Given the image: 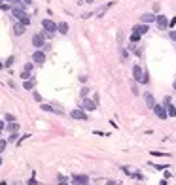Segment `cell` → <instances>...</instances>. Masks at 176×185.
I'll list each match as a JSON object with an SVG mask.
<instances>
[{
	"instance_id": "d4e9b609",
	"label": "cell",
	"mask_w": 176,
	"mask_h": 185,
	"mask_svg": "<svg viewBox=\"0 0 176 185\" xmlns=\"http://www.w3.org/2000/svg\"><path fill=\"white\" fill-rule=\"evenodd\" d=\"M4 121H8V123H13V121H15V115H13V113H6V115H4Z\"/></svg>"
},
{
	"instance_id": "c3c4849f",
	"label": "cell",
	"mask_w": 176,
	"mask_h": 185,
	"mask_svg": "<svg viewBox=\"0 0 176 185\" xmlns=\"http://www.w3.org/2000/svg\"><path fill=\"white\" fill-rule=\"evenodd\" d=\"M0 185H8V183H6V181H0Z\"/></svg>"
},
{
	"instance_id": "603a6c76",
	"label": "cell",
	"mask_w": 176,
	"mask_h": 185,
	"mask_svg": "<svg viewBox=\"0 0 176 185\" xmlns=\"http://www.w3.org/2000/svg\"><path fill=\"white\" fill-rule=\"evenodd\" d=\"M89 92H91V91H89V87H82L80 96H82V98H87V96H89Z\"/></svg>"
},
{
	"instance_id": "ac0fdd59",
	"label": "cell",
	"mask_w": 176,
	"mask_h": 185,
	"mask_svg": "<svg viewBox=\"0 0 176 185\" xmlns=\"http://www.w3.org/2000/svg\"><path fill=\"white\" fill-rule=\"evenodd\" d=\"M131 51L135 53L136 57H142V49H140V47H138L136 44H131Z\"/></svg>"
},
{
	"instance_id": "6da1fadb",
	"label": "cell",
	"mask_w": 176,
	"mask_h": 185,
	"mask_svg": "<svg viewBox=\"0 0 176 185\" xmlns=\"http://www.w3.org/2000/svg\"><path fill=\"white\" fill-rule=\"evenodd\" d=\"M32 45L36 47V49H46V30L44 32H36V34H32Z\"/></svg>"
},
{
	"instance_id": "d6986e66",
	"label": "cell",
	"mask_w": 176,
	"mask_h": 185,
	"mask_svg": "<svg viewBox=\"0 0 176 185\" xmlns=\"http://www.w3.org/2000/svg\"><path fill=\"white\" fill-rule=\"evenodd\" d=\"M131 91H133V95H140V89H138V81H135V80H133V83H131Z\"/></svg>"
},
{
	"instance_id": "60d3db41",
	"label": "cell",
	"mask_w": 176,
	"mask_h": 185,
	"mask_svg": "<svg viewBox=\"0 0 176 185\" xmlns=\"http://www.w3.org/2000/svg\"><path fill=\"white\" fill-rule=\"evenodd\" d=\"M27 185H38V181H36V180H34V177H30V180H29V181H27Z\"/></svg>"
},
{
	"instance_id": "836d02e7",
	"label": "cell",
	"mask_w": 176,
	"mask_h": 185,
	"mask_svg": "<svg viewBox=\"0 0 176 185\" xmlns=\"http://www.w3.org/2000/svg\"><path fill=\"white\" fill-rule=\"evenodd\" d=\"M152 155H153V157H165V155H168V153H161V151H152Z\"/></svg>"
},
{
	"instance_id": "f907efd6",
	"label": "cell",
	"mask_w": 176,
	"mask_h": 185,
	"mask_svg": "<svg viewBox=\"0 0 176 185\" xmlns=\"http://www.w3.org/2000/svg\"><path fill=\"white\" fill-rule=\"evenodd\" d=\"M174 44H176V42H174Z\"/></svg>"
},
{
	"instance_id": "f1b7e54d",
	"label": "cell",
	"mask_w": 176,
	"mask_h": 185,
	"mask_svg": "<svg viewBox=\"0 0 176 185\" xmlns=\"http://www.w3.org/2000/svg\"><path fill=\"white\" fill-rule=\"evenodd\" d=\"M30 72H25V70H23V72H21V80H23V81H27V80H30Z\"/></svg>"
},
{
	"instance_id": "1f68e13d",
	"label": "cell",
	"mask_w": 176,
	"mask_h": 185,
	"mask_svg": "<svg viewBox=\"0 0 176 185\" xmlns=\"http://www.w3.org/2000/svg\"><path fill=\"white\" fill-rule=\"evenodd\" d=\"M13 62H15V57H8V59H6V62H4V64H6V66H11Z\"/></svg>"
},
{
	"instance_id": "bcb514c9",
	"label": "cell",
	"mask_w": 176,
	"mask_h": 185,
	"mask_svg": "<svg viewBox=\"0 0 176 185\" xmlns=\"http://www.w3.org/2000/svg\"><path fill=\"white\" fill-rule=\"evenodd\" d=\"M172 89H174V91H176V80H174V83H172Z\"/></svg>"
},
{
	"instance_id": "e0dca14e",
	"label": "cell",
	"mask_w": 176,
	"mask_h": 185,
	"mask_svg": "<svg viewBox=\"0 0 176 185\" xmlns=\"http://www.w3.org/2000/svg\"><path fill=\"white\" fill-rule=\"evenodd\" d=\"M165 108L168 111V117H176V106L174 104H168V106H165Z\"/></svg>"
},
{
	"instance_id": "484cf974",
	"label": "cell",
	"mask_w": 176,
	"mask_h": 185,
	"mask_svg": "<svg viewBox=\"0 0 176 185\" xmlns=\"http://www.w3.org/2000/svg\"><path fill=\"white\" fill-rule=\"evenodd\" d=\"M23 70H25V72H30V74H32V70H34V62H27Z\"/></svg>"
},
{
	"instance_id": "5b68a950",
	"label": "cell",
	"mask_w": 176,
	"mask_h": 185,
	"mask_svg": "<svg viewBox=\"0 0 176 185\" xmlns=\"http://www.w3.org/2000/svg\"><path fill=\"white\" fill-rule=\"evenodd\" d=\"M153 113H155L159 119H163V121L168 119V111H167V108L163 104H155V106H153Z\"/></svg>"
},
{
	"instance_id": "ffe728a7",
	"label": "cell",
	"mask_w": 176,
	"mask_h": 185,
	"mask_svg": "<svg viewBox=\"0 0 176 185\" xmlns=\"http://www.w3.org/2000/svg\"><path fill=\"white\" fill-rule=\"evenodd\" d=\"M8 130H10V132H17V130H19V123H17V121L10 123V125H8Z\"/></svg>"
},
{
	"instance_id": "30bf717a",
	"label": "cell",
	"mask_w": 176,
	"mask_h": 185,
	"mask_svg": "<svg viewBox=\"0 0 176 185\" xmlns=\"http://www.w3.org/2000/svg\"><path fill=\"white\" fill-rule=\"evenodd\" d=\"M11 30H13V34H15V36H23V34L27 32V27H25L23 23H19V21H15Z\"/></svg>"
},
{
	"instance_id": "4316f807",
	"label": "cell",
	"mask_w": 176,
	"mask_h": 185,
	"mask_svg": "<svg viewBox=\"0 0 176 185\" xmlns=\"http://www.w3.org/2000/svg\"><path fill=\"white\" fill-rule=\"evenodd\" d=\"M6 146H8V140L0 138V153H4V149H6Z\"/></svg>"
},
{
	"instance_id": "d590c367",
	"label": "cell",
	"mask_w": 176,
	"mask_h": 185,
	"mask_svg": "<svg viewBox=\"0 0 176 185\" xmlns=\"http://www.w3.org/2000/svg\"><path fill=\"white\" fill-rule=\"evenodd\" d=\"M168 38H171L172 42H176V30H171V32H168Z\"/></svg>"
},
{
	"instance_id": "7a4b0ae2",
	"label": "cell",
	"mask_w": 176,
	"mask_h": 185,
	"mask_svg": "<svg viewBox=\"0 0 176 185\" xmlns=\"http://www.w3.org/2000/svg\"><path fill=\"white\" fill-rule=\"evenodd\" d=\"M42 27H44V30L47 32V36H55V32H57V23L51 21L49 17L42 19Z\"/></svg>"
},
{
	"instance_id": "ee69618b",
	"label": "cell",
	"mask_w": 176,
	"mask_h": 185,
	"mask_svg": "<svg viewBox=\"0 0 176 185\" xmlns=\"http://www.w3.org/2000/svg\"><path fill=\"white\" fill-rule=\"evenodd\" d=\"M83 2H85V4H91V2H95V0H83Z\"/></svg>"
},
{
	"instance_id": "b9f144b4",
	"label": "cell",
	"mask_w": 176,
	"mask_h": 185,
	"mask_svg": "<svg viewBox=\"0 0 176 185\" xmlns=\"http://www.w3.org/2000/svg\"><path fill=\"white\" fill-rule=\"evenodd\" d=\"M174 25H176V17H172V19H171V25H168V28H172Z\"/></svg>"
},
{
	"instance_id": "f35d334b",
	"label": "cell",
	"mask_w": 176,
	"mask_h": 185,
	"mask_svg": "<svg viewBox=\"0 0 176 185\" xmlns=\"http://www.w3.org/2000/svg\"><path fill=\"white\" fill-rule=\"evenodd\" d=\"M168 104H172V102H171V96H165V98H163V106H168Z\"/></svg>"
},
{
	"instance_id": "83f0119b",
	"label": "cell",
	"mask_w": 176,
	"mask_h": 185,
	"mask_svg": "<svg viewBox=\"0 0 176 185\" xmlns=\"http://www.w3.org/2000/svg\"><path fill=\"white\" fill-rule=\"evenodd\" d=\"M57 185H72V183H68V180H66L65 176H59V183Z\"/></svg>"
},
{
	"instance_id": "5bb4252c",
	"label": "cell",
	"mask_w": 176,
	"mask_h": 185,
	"mask_svg": "<svg viewBox=\"0 0 176 185\" xmlns=\"http://www.w3.org/2000/svg\"><path fill=\"white\" fill-rule=\"evenodd\" d=\"M148 25H144V23H140V25H135V28H133V32H136V34H140V36H142V34H146L148 32Z\"/></svg>"
},
{
	"instance_id": "8fae6325",
	"label": "cell",
	"mask_w": 176,
	"mask_h": 185,
	"mask_svg": "<svg viewBox=\"0 0 176 185\" xmlns=\"http://www.w3.org/2000/svg\"><path fill=\"white\" fill-rule=\"evenodd\" d=\"M155 19H157L155 13H142V15H140V23L150 25V23H155Z\"/></svg>"
},
{
	"instance_id": "f546056e",
	"label": "cell",
	"mask_w": 176,
	"mask_h": 185,
	"mask_svg": "<svg viewBox=\"0 0 176 185\" xmlns=\"http://www.w3.org/2000/svg\"><path fill=\"white\" fill-rule=\"evenodd\" d=\"M140 83H142V85L150 83V74H148V72H144V77H142V81H140Z\"/></svg>"
},
{
	"instance_id": "7402d4cb",
	"label": "cell",
	"mask_w": 176,
	"mask_h": 185,
	"mask_svg": "<svg viewBox=\"0 0 176 185\" xmlns=\"http://www.w3.org/2000/svg\"><path fill=\"white\" fill-rule=\"evenodd\" d=\"M6 4H10L11 8L13 6H23V0H6Z\"/></svg>"
},
{
	"instance_id": "2e32d148",
	"label": "cell",
	"mask_w": 176,
	"mask_h": 185,
	"mask_svg": "<svg viewBox=\"0 0 176 185\" xmlns=\"http://www.w3.org/2000/svg\"><path fill=\"white\" fill-rule=\"evenodd\" d=\"M34 85H36V81H34V80H27V81H23L25 91H32V89H34Z\"/></svg>"
},
{
	"instance_id": "277c9868",
	"label": "cell",
	"mask_w": 176,
	"mask_h": 185,
	"mask_svg": "<svg viewBox=\"0 0 176 185\" xmlns=\"http://www.w3.org/2000/svg\"><path fill=\"white\" fill-rule=\"evenodd\" d=\"M46 59H47V57H46L44 49H36V51L32 53V62H34V64H44Z\"/></svg>"
},
{
	"instance_id": "7c38bea8",
	"label": "cell",
	"mask_w": 176,
	"mask_h": 185,
	"mask_svg": "<svg viewBox=\"0 0 176 185\" xmlns=\"http://www.w3.org/2000/svg\"><path fill=\"white\" fill-rule=\"evenodd\" d=\"M40 108H42V110H44V111H49V113H57V115H62V113H65V111H62L61 108H53V106H51V104H46V102H44V104H42V106H40Z\"/></svg>"
},
{
	"instance_id": "52a82bcc",
	"label": "cell",
	"mask_w": 176,
	"mask_h": 185,
	"mask_svg": "<svg viewBox=\"0 0 176 185\" xmlns=\"http://www.w3.org/2000/svg\"><path fill=\"white\" fill-rule=\"evenodd\" d=\"M155 25H157V28L159 30H167L168 28V25H171V21H168V17L167 15H157V19H155Z\"/></svg>"
},
{
	"instance_id": "3957f363",
	"label": "cell",
	"mask_w": 176,
	"mask_h": 185,
	"mask_svg": "<svg viewBox=\"0 0 176 185\" xmlns=\"http://www.w3.org/2000/svg\"><path fill=\"white\" fill-rule=\"evenodd\" d=\"M70 181H72V185H87L89 183V176L87 174H72Z\"/></svg>"
},
{
	"instance_id": "e575fe53",
	"label": "cell",
	"mask_w": 176,
	"mask_h": 185,
	"mask_svg": "<svg viewBox=\"0 0 176 185\" xmlns=\"http://www.w3.org/2000/svg\"><path fill=\"white\" fill-rule=\"evenodd\" d=\"M127 57H129V51H125V49L121 47V59H123V61H127Z\"/></svg>"
},
{
	"instance_id": "681fc988",
	"label": "cell",
	"mask_w": 176,
	"mask_h": 185,
	"mask_svg": "<svg viewBox=\"0 0 176 185\" xmlns=\"http://www.w3.org/2000/svg\"><path fill=\"white\" fill-rule=\"evenodd\" d=\"M0 165H2V157H0Z\"/></svg>"
},
{
	"instance_id": "ab89813d",
	"label": "cell",
	"mask_w": 176,
	"mask_h": 185,
	"mask_svg": "<svg viewBox=\"0 0 176 185\" xmlns=\"http://www.w3.org/2000/svg\"><path fill=\"white\" fill-rule=\"evenodd\" d=\"M4 129H6V121H4V119H0V132H2Z\"/></svg>"
},
{
	"instance_id": "7bdbcfd3",
	"label": "cell",
	"mask_w": 176,
	"mask_h": 185,
	"mask_svg": "<svg viewBox=\"0 0 176 185\" xmlns=\"http://www.w3.org/2000/svg\"><path fill=\"white\" fill-rule=\"evenodd\" d=\"M2 68H6V64H4V62H2V61H0V70H2Z\"/></svg>"
},
{
	"instance_id": "8992f818",
	"label": "cell",
	"mask_w": 176,
	"mask_h": 185,
	"mask_svg": "<svg viewBox=\"0 0 176 185\" xmlns=\"http://www.w3.org/2000/svg\"><path fill=\"white\" fill-rule=\"evenodd\" d=\"M70 117L72 119H80V121H87V111L85 110H82V108H74L72 111H70Z\"/></svg>"
},
{
	"instance_id": "f6af8a7d",
	"label": "cell",
	"mask_w": 176,
	"mask_h": 185,
	"mask_svg": "<svg viewBox=\"0 0 176 185\" xmlns=\"http://www.w3.org/2000/svg\"><path fill=\"white\" fill-rule=\"evenodd\" d=\"M159 185H167V180H163V181H161V183H159Z\"/></svg>"
},
{
	"instance_id": "cb8c5ba5",
	"label": "cell",
	"mask_w": 176,
	"mask_h": 185,
	"mask_svg": "<svg viewBox=\"0 0 176 185\" xmlns=\"http://www.w3.org/2000/svg\"><path fill=\"white\" fill-rule=\"evenodd\" d=\"M17 138H19V134H17V132H11L10 136H8V144H13V142H15Z\"/></svg>"
},
{
	"instance_id": "74e56055",
	"label": "cell",
	"mask_w": 176,
	"mask_h": 185,
	"mask_svg": "<svg viewBox=\"0 0 176 185\" xmlns=\"http://www.w3.org/2000/svg\"><path fill=\"white\" fill-rule=\"evenodd\" d=\"M133 177H136V180H144V176L140 172H133Z\"/></svg>"
},
{
	"instance_id": "8d00e7d4",
	"label": "cell",
	"mask_w": 176,
	"mask_h": 185,
	"mask_svg": "<svg viewBox=\"0 0 176 185\" xmlns=\"http://www.w3.org/2000/svg\"><path fill=\"white\" fill-rule=\"evenodd\" d=\"M27 138H30V134H23V136H21V138L17 140V144H21V142H25Z\"/></svg>"
},
{
	"instance_id": "ba28073f",
	"label": "cell",
	"mask_w": 176,
	"mask_h": 185,
	"mask_svg": "<svg viewBox=\"0 0 176 185\" xmlns=\"http://www.w3.org/2000/svg\"><path fill=\"white\" fill-rule=\"evenodd\" d=\"M144 72H146V70L140 66V64H135V66H133V80L140 83V81H142V77H144Z\"/></svg>"
},
{
	"instance_id": "9c48e42d",
	"label": "cell",
	"mask_w": 176,
	"mask_h": 185,
	"mask_svg": "<svg viewBox=\"0 0 176 185\" xmlns=\"http://www.w3.org/2000/svg\"><path fill=\"white\" fill-rule=\"evenodd\" d=\"M80 108L85 110V111H95V110H97V102L91 100V98H83V102H82Z\"/></svg>"
},
{
	"instance_id": "4fadbf2b",
	"label": "cell",
	"mask_w": 176,
	"mask_h": 185,
	"mask_svg": "<svg viewBox=\"0 0 176 185\" xmlns=\"http://www.w3.org/2000/svg\"><path fill=\"white\" fill-rule=\"evenodd\" d=\"M144 102H146V106H148V108H152L153 110V106H155L157 102H155V98H153V95H152V92H144Z\"/></svg>"
},
{
	"instance_id": "7dc6e473",
	"label": "cell",
	"mask_w": 176,
	"mask_h": 185,
	"mask_svg": "<svg viewBox=\"0 0 176 185\" xmlns=\"http://www.w3.org/2000/svg\"><path fill=\"white\" fill-rule=\"evenodd\" d=\"M2 4H6V0H0V6H2Z\"/></svg>"
},
{
	"instance_id": "d6a6232c",
	"label": "cell",
	"mask_w": 176,
	"mask_h": 185,
	"mask_svg": "<svg viewBox=\"0 0 176 185\" xmlns=\"http://www.w3.org/2000/svg\"><path fill=\"white\" fill-rule=\"evenodd\" d=\"M32 96H34L36 102H42V95H40V92H32Z\"/></svg>"
},
{
	"instance_id": "4dcf8cb0",
	"label": "cell",
	"mask_w": 176,
	"mask_h": 185,
	"mask_svg": "<svg viewBox=\"0 0 176 185\" xmlns=\"http://www.w3.org/2000/svg\"><path fill=\"white\" fill-rule=\"evenodd\" d=\"M150 165H152V166H153V168H157V170H163V172H165V170H167V168H168V166H167V165H153V162H150Z\"/></svg>"
},
{
	"instance_id": "44dd1931",
	"label": "cell",
	"mask_w": 176,
	"mask_h": 185,
	"mask_svg": "<svg viewBox=\"0 0 176 185\" xmlns=\"http://www.w3.org/2000/svg\"><path fill=\"white\" fill-rule=\"evenodd\" d=\"M140 38H142V36H140V34L133 32V34H131V44H138V42H140Z\"/></svg>"
},
{
	"instance_id": "9a60e30c",
	"label": "cell",
	"mask_w": 176,
	"mask_h": 185,
	"mask_svg": "<svg viewBox=\"0 0 176 185\" xmlns=\"http://www.w3.org/2000/svg\"><path fill=\"white\" fill-rule=\"evenodd\" d=\"M57 30L65 36V34H68V23L66 21H61V23H57Z\"/></svg>"
}]
</instances>
